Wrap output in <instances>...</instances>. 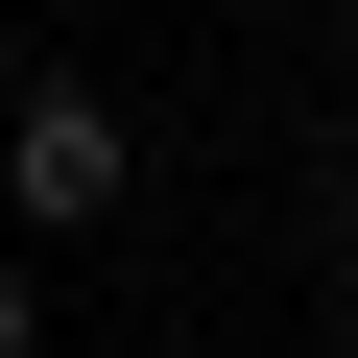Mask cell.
<instances>
[{"label":"cell","instance_id":"obj_1","mask_svg":"<svg viewBox=\"0 0 358 358\" xmlns=\"http://www.w3.org/2000/svg\"><path fill=\"white\" fill-rule=\"evenodd\" d=\"M120 215H143V120L96 72H24L0 96V239H120Z\"/></svg>","mask_w":358,"mask_h":358},{"label":"cell","instance_id":"obj_2","mask_svg":"<svg viewBox=\"0 0 358 358\" xmlns=\"http://www.w3.org/2000/svg\"><path fill=\"white\" fill-rule=\"evenodd\" d=\"M0 358H48V263H24V239H0Z\"/></svg>","mask_w":358,"mask_h":358},{"label":"cell","instance_id":"obj_3","mask_svg":"<svg viewBox=\"0 0 358 358\" xmlns=\"http://www.w3.org/2000/svg\"><path fill=\"white\" fill-rule=\"evenodd\" d=\"M310 239H334V287H358V143H334V167H310Z\"/></svg>","mask_w":358,"mask_h":358},{"label":"cell","instance_id":"obj_4","mask_svg":"<svg viewBox=\"0 0 358 358\" xmlns=\"http://www.w3.org/2000/svg\"><path fill=\"white\" fill-rule=\"evenodd\" d=\"M24 72H48V48H24V0H0V96H24Z\"/></svg>","mask_w":358,"mask_h":358},{"label":"cell","instance_id":"obj_5","mask_svg":"<svg viewBox=\"0 0 358 358\" xmlns=\"http://www.w3.org/2000/svg\"><path fill=\"white\" fill-rule=\"evenodd\" d=\"M334 358H358V287H334Z\"/></svg>","mask_w":358,"mask_h":358}]
</instances>
